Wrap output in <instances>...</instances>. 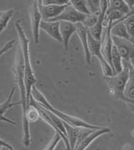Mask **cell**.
Returning a JSON list of instances; mask_svg holds the SVG:
<instances>
[{"instance_id":"1","label":"cell","mask_w":134,"mask_h":150,"mask_svg":"<svg viewBox=\"0 0 134 150\" xmlns=\"http://www.w3.org/2000/svg\"><path fill=\"white\" fill-rule=\"evenodd\" d=\"M13 73L15 76V81L19 89L20 103L22 108V126H23V144L25 147H30L31 143L30 132V122L26 120V113L28 111V98L27 90L25 86V62L24 54L20 46L16 52V58L13 66Z\"/></svg>"},{"instance_id":"2","label":"cell","mask_w":134,"mask_h":150,"mask_svg":"<svg viewBox=\"0 0 134 150\" xmlns=\"http://www.w3.org/2000/svg\"><path fill=\"white\" fill-rule=\"evenodd\" d=\"M31 98L36 103H38L39 106H41L43 108H44V109L48 110L49 112H53L58 117H60L63 122H67L68 124H70L71 126L77 127H86V128L95 129V130L96 129H100V128L102 127H99L97 125L90 124V123L86 122L80 119L79 117H74V116H71V115L65 113V112H61L60 110L55 108L47 101L46 97L44 96V94H43L42 92L37 89V87L35 86H33L32 91H31Z\"/></svg>"},{"instance_id":"3","label":"cell","mask_w":134,"mask_h":150,"mask_svg":"<svg viewBox=\"0 0 134 150\" xmlns=\"http://www.w3.org/2000/svg\"><path fill=\"white\" fill-rule=\"evenodd\" d=\"M15 28L17 30L19 41V46L22 50V52L24 54V62H25V86L27 90V98H28V106H30L31 91L33 86L37 82L36 77L34 72V69L32 67L30 56V42L27 39L25 31L23 30L21 24H19V21L15 22Z\"/></svg>"},{"instance_id":"4","label":"cell","mask_w":134,"mask_h":150,"mask_svg":"<svg viewBox=\"0 0 134 150\" xmlns=\"http://www.w3.org/2000/svg\"><path fill=\"white\" fill-rule=\"evenodd\" d=\"M129 62L123 60V71L120 74L111 77H104L105 81L108 84L111 92L116 100L125 102L127 99L124 95V91L129 78Z\"/></svg>"},{"instance_id":"5","label":"cell","mask_w":134,"mask_h":150,"mask_svg":"<svg viewBox=\"0 0 134 150\" xmlns=\"http://www.w3.org/2000/svg\"><path fill=\"white\" fill-rule=\"evenodd\" d=\"M88 45H89V50L91 54L96 56L100 62L104 77L113 76H114L113 70L109 63L105 60L103 54L102 53V41H99L94 39L89 33V30H88Z\"/></svg>"},{"instance_id":"6","label":"cell","mask_w":134,"mask_h":150,"mask_svg":"<svg viewBox=\"0 0 134 150\" xmlns=\"http://www.w3.org/2000/svg\"><path fill=\"white\" fill-rule=\"evenodd\" d=\"M85 14L80 13H79L75 8H74L70 2V4H68L66 9L64 10V12L61 13L60 16H58L57 18L50 19L49 21L52 22H68V23H71V24H79V23H83L86 18Z\"/></svg>"},{"instance_id":"7","label":"cell","mask_w":134,"mask_h":150,"mask_svg":"<svg viewBox=\"0 0 134 150\" xmlns=\"http://www.w3.org/2000/svg\"><path fill=\"white\" fill-rule=\"evenodd\" d=\"M30 18L31 30L34 42L36 45L39 41V30H40V24L42 22L43 18L41 13L39 9L38 1H35L30 7Z\"/></svg>"},{"instance_id":"8","label":"cell","mask_w":134,"mask_h":150,"mask_svg":"<svg viewBox=\"0 0 134 150\" xmlns=\"http://www.w3.org/2000/svg\"><path fill=\"white\" fill-rule=\"evenodd\" d=\"M112 41L123 60L130 62L134 59V42L117 37H112Z\"/></svg>"},{"instance_id":"9","label":"cell","mask_w":134,"mask_h":150,"mask_svg":"<svg viewBox=\"0 0 134 150\" xmlns=\"http://www.w3.org/2000/svg\"><path fill=\"white\" fill-rule=\"evenodd\" d=\"M109 8V1H101V12L99 14V18L97 24L92 27V29H90L89 33L91 34V35L96 39L97 40L102 41V30H103V23L104 18L106 17V12L108 10Z\"/></svg>"},{"instance_id":"10","label":"cell","mask_w":134,"mask_h":150,"mask_svg":"<svg viewBox=\"0 0 134 150\" xmlns=\"http://www.w3.org/2000/svg\"><path fill=\"white\" fill-rule=\"evenodd\" d=\"M38 4H39V9L42 15L43 20L44 21H49L50 19H53L60 16L68 5V4L66 5H54V4L44 5L42 4V1L40 0L38 1Z\"/></svg>"},{"instance_id":"11","label":"cell","mask_w":134,"mask_h":150,"mask_svg":"<svg viewBox=\"0 0 134 150\" xmlns=\"http://www.w3.org/2000/svg\"><path fill=\"white\" fill-rule=\"evenodd\" d=\"M76 35L79 37V40L84 51L85 63L91 65L92 62V54L90 53L89 45H88V29H86L82 23L76 24Z\"/></svg>"},{"instance_id":"12","label":"cell","mask_w":134,"mask_h":150,"mask_svg":"<svg viewBox=\"0 0 134 150\" xmlns=\"http://www.w3.org/2000/svg\"><path fill=\"white\" fill-rule=\"evenodd\" d=\"M60 32L64 48L66 51H68L70 40L74 34H76V25L71 23L61 21L60 22Z\"/></svg>"},{"instance_id":"13","label":"cell","mask_w":134,"mask_h":150,"mask_svg":"<svg viewBox=\"0 0 134 150\" xmlns=\"http://www.w3.org/2000/svg\"><path fill=\"white\" fill-rule=\"evenodd\" d=\"M40 30L48 34L53 40L62 43V38L60 32V22L44 21L42 20L40 24Z\"/></svg>"},{"instance_id":"14","label":"cell","mask_w":134,"mask_h":150,"mask_svg":"<svg viewBox=\"0 0 134 150\" xmlns=\"http://www.w3.org/2000/svg\"><path fill=\"white\" fill-rule=\"evenodd\" d=\"M110 132H111V129L108 128V127H102L100 129L94 130L87 137H85L84 139H82L79 144L75 146V148L74 150H85L90 146V144H92L94 140H96L100 136H102L103 134H106V133H108Z\"/></svg>"},{"instance_id":"15","label":"cell","mask_w":134,"mask_h":150,"mask_svg":"<svg viewBox=\"0 0 134 150\" xmlns=\"http://www.w3.org/2000/svg\"><path fill=\"white\" fill-rule=\"evenodd\" d=\"M111 66L113 70L114 76L120 74L123 71V60L116 47L113 45L111 55Z\"/></svg>"},{"instance_id":"16","label":"cell","mask_w":134,"mask_h":150,"mask_svg":"<svg viewBox=\"0 0 134 150\" xmlns=\"http://www.w3.org/2000/svg\"><path fill=\"white\" fill-rule=\"evenodd\" d=\"M111 36L112 37H117L120 39H124L127 40H130L134 42V40L129 35L127 28L123 21H119V22H115L112 24V28H111Z\"/></svg>"},{"instance_id":"17","label":"cell","mask_w":134,"mask_h":150,"mask_svg":"<svg viewBox=\"0 0 134 150\" xmlns=\"http://www.w3.org/2000/svg\"><path fill=\"white\" fill-rule=\"evenodd\" d=\"M64 125H65L66 130L67 138H68L69 143H70L71 149L74 150L75 148V146H76L78 138H79L80 132V127L71 126V125L68 124L67 122H64Z\"/></svg>"},{"instance_id":"18","label":"cell","mask_w":134,"mask_h":150,"mask_svg":"<svg viewBox=\"0 0 134 150\" xmlns=\"http://www.w3.org/2000/svg\"><path fill=\"white\" fill-rule=\"evenodd\" d=\"M129 78L125 87L124 95L127 99L133 100L134 99V68L132 63L129 62Z\"/></svg>"},{"instance_id":"19","label":"cell","mask_w":134,"mask_h":150,"mask_svg":"<svg viewBox=\"0 0 134 150\" xmlns=\"http://www.w3.org/2000/svg\"><path fill=\"white\" fill-rule=\"evenodd\" d=\"M14 13L13 8H9L0 12V32H4Z\"/></svg>"},{"instance_id":"20","label":"cell","mask_w":134,"mask_h":150,"mask_svg":"<svg viewBox=\"0 0 134 150\" xmlns=\"http://www.w3.org/2000/svg\"><path fill=\"white\" fill-rule=\"evenodd\" d=\"M110 9H115L121 11L126 15L130 11V8L127 4L126 1L124 0H111L109 1V8Z\"/></svg>"},{"instance_id":"21","label":"cell","mask_w":134,"mask_h":150,"mask_svg":"<svg viewBox=\"0 0 134 150\" xmlns=\"http://www.w3.org/2000/svg\"><path fill=\"white\" fill-rule=\"evenodd\" d=\"M15 89H16V87H13L12 89H11V91H10V92H9V95L7 97L6 101L1 104V117H4V113H5L6 112H8V109L12 108L13 107L18 106V105L21 106V103H20V102H17V103H13V102H11V101H12V97L13 96V93H14V91H15Z\"/></svg>"},{"instance_id":"22","label":"cell","mask_w":134,"mask_h":150,"mask_svg":"<svg viewBox=\"0 0 134 150\" xmlns=\"http://www.w3.org/2000/svg\"><path fill=\"white\" fill-rule=\"evenodd\" d=\"M71 4L80 13L85 15L91 14V12L87 7V3L85 0H71Z\"/></svg>"},{"instance_id":"23","label":"cell","mask_w":134,"mask_h":150,"mask_svg":"<svg viewBox=\"0 0 134 150\" xmlns=\"http://www.w3.org/2000/svg\"><path fill=\"white\" fill-rule=\"evenodd\" d=\"M39 117L40 116H39L38 108L34 104L30 103V106L28 108V111L26 113V120L29 122H36Z\"/></svg>"},{"instance_id":"24","label":"cell","mask_w":134,"mask_h":150,"mask_svg":"<svg viewBox=\"0 0 134 150\" xmlns=\"http://www.w3.org/2000/svg\"><path fill=\"white\" fill-rule=\"evenodd\" d=\"M99 14L100 13H91V14H88L86 16V18L85 19V21L82 24H84V26L86 29H88V30L92 29V27H94L97 24V23L98 18H99Z\"/></svg>"},{"instance_id":"25","label":"cell","mask_w":134,"mask_h":150,"mask_svg":"<svg viewBox=\"0 0 134 150\" xmlns=\"http://www.w3.org/2000/svg\"><path fill=\"white\" fill-rule=\"evenodd\" d=\"M125 24L129 35L134 40V16H131L122 20Z\"/></svg>"},{"instance_id":"26","label":"cell","mask_w":134,"mask_h":150,"mask_svg":"<svg viewBox=\"0 0 134 150\" xmlns=\"http://www.w3.org/2000/svg\"><path fill=\"white\" fill-rule=\"evenodd\" d=\"M61 139H62L61 134L59 132H55L53 138L51 139V141L49 142V144L45 147V149L44 150H55L57 144H59V142L61 141Z\"/></svg>"},{"instance_id":"27","label":"cell","mask_w":134,"mask_h":150,"mask_svg":"<svg viewBox=\"0 0 134 150\" xmlns=\"http://www.w3.org/2000/svg\"><path fill=\"white\" fill-rule=\"evenodd\" d=\"M86 3L91 13H100L101 1H86Z\"/></svg>"},{"instance_id":"28","label":"cell","mask_w":134,"mask_h":150,"mask_svg":"<svg viewBox=\"0 0 134 150\" xmlns=\"http://www.w3.org/2000/svg\"><path fill=\"white\" fill-rule=\"evenodd\" d=\"M44 5H49V4H54V5H66L70 4V1L67 0H41Z\"/></svg>"},{"instance_id":"29","label":"cell","mask_w":134,"mask_h":150,"mask_svg":"<svg viewBox=\"0 0 134 150\" xmlns=\"http://www.w3.org/2000/svg\"><path fill=\"white\" fill-rule=\"evenodd\" d=\"M14 41H15L14 40H12L11 41H9V42H8L7 44H5V45L2 48V50H1V55H4V54L5 52L8 51L10 49L12 48Z\"/></svg>"},{"instance_id":"30","label":"cell","mask_w":134,"mask_h":150,"mask_svg":"<svg viewBox=\"0 0 134 150\" xmlns=\"http://www.w3.org/2000/svg\"><path fill=\"white\" fill-rule=\"evenodd\" d=\"M131 16H134V6L132 8H130V11H129V13H128V14L123 18V19L122 20H124L125 18H128V17H131Z\"/></svg>"},{"instance_id":"31","label":"cell","mask_w":134,"mask_h":150,"mask_svg":"<svg viewBox=\"0 0 134 150\" xmlns=\"http://www.w3.org/2000/svg\"><path fill=\"white\" fill-rule=\"evenodd\" d=\"M126 3L130 8H132L134 6V0H126Z\"/></svg>"},{"instance_id":"32","label":"cell","mask_w":134,"mask_h":150,"mask_svg":"<svg viewBox=\"0 0 134 150\" xmlns=\"http://www.w3.org/2000/svg\"><path fill=\"white\" fill-rule=\"evenodd\" d=\"M126 103H128V104H131V105H133L134 107V99L133 100H130V99H126V101H125Z\"/></svg>"},{"instance_id":"33","label":"cell","mask_w":134,"mask_h":150,"mask_svg":"<svg viewBox=\"0 0 134 150\" xmlns=\"http://www.w3.org/2000/svg\"><path fill=\"white\" fill-rule=\"evenodd\" d=\"M130 62L132 63V65H133V68H134V59H133V60H131Z\"/></svg>"}]
</instances>
